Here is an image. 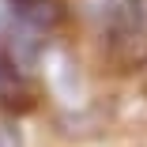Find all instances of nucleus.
I'll return each mask as SVG.
<instances>
[{
	"label": "nucleus",
	"mask_w": 147,
	"mask_h": 147,
	"mask_svg": "<svg viewBox=\"0 0 147 147\" xmlns=\"http://www.w3.org/2000/svg\"><path fill=\"white\" fill-rule=\"evenodd\" d=\"M4 4L11 8V15H15L19 23L34 26L38 34L64 19V4H61V0H4Z\"/></svg>",
	"instance_id": "f257e3e1"
},
{
	"label": "nucleus",
	"mask_w": 147,
	"mask_h": 147,
	"mask_svg": "<svg viewBox=\"0 0 147 147\" xmlns=\"http://www.w3.org/2000/svg\"><path fill=\"white\" fill-rule=\"evenodd\" d=\"M0 147H23V140H19V128H15L11 121H0Z\"/></svg>",
	"instance_id": "f03ea898"
},
{
	"label": "nucleus",
	"mask_w": 147,
	"mask_h": 147,
	"mask_svg": "<svg viewBox=\"0 0 147 147\" xmlns=\"http://www.w3.org/2000/svg\"><path fill=\"white\" fill-rule=\"evenodd\" d=\"M0 72H4V61H0Z\"/></svg>",
	"instance_id": "7ed1b4c3"
}]
</instances>
